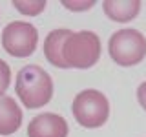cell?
Masks as SVG:
<instances>
[{
    "mask_svg": "<svg viewBox=\"0 0 146 137\" xmlns=\"http://www.w3.org/2000/svg\"><path fill=\"white\" fill-rule=\"evenodd\" d=\"M15 90L26 108H42L53 97V80L40 66L29 64L17 73Z\"/></svg>",
    "mask_w": 146,
    "mask_h": 137,
    "instance_id": "obj_1",
    "label": "cell"
},
{
    "mask_svg": "<svg viewBox=\"0 0 146 137\" xmlns=\"http://www.w3.org/2000/svg\"><path fill=\"white\" fill-rule=\"evenodd\" d=\"M108 51L111 61L119 66H135L146 57V37L131 27L119 29L110 37Z\"/></svg>",
    "mask_w": 146,
    "mask_h": 137,
    "instance_id": "obj_2",
    "label": "cell"
},
{
    "mask_svg": "<svg viewBox=\"0 0 146 137\" xmlns=\"http://www.w3.org/2000/svg\"><path fill=\"white\" fill-rule=\"evenodd\" d=\"M64 61L68 68L88 70L100 59V39L93 31H77L64 44Z\"/></svg>",
    "mask_w": 146,
    "mask_h": 137,
    "instance_id": "obj_3",
    "label": "cell"
},
{
    "mask_svg": "<svg viewBox=\"0 0 146 137\" xmlns=\"http://www.w3.org/2000/svg\"><path fill=\"white\" fill-rule=\"evenodd\" d=\"M73 117L84 128H100L110 117V102L99 90H82L71 104Z\"/></svg>",
    "mask_w": 146,
    "mask_h": 137,
    "instance_id": "obj_4",
    "label": "cell"
},
{
    "mask_svg": "<svg viewBox=\"0 0 146 137\" xmlns=\"http://www.w3.org/2000/svg\"><path fill=\"white\" fill-rule=\"evenodd\" d=\"M38 42V31L35 26L22 20H15L7 24L2 31V46L13 57L24 59L33 55Z\"/></svg>",
    "mask_w": 146,
    "mask_h": 137,
    "instance_id": "obj_5",
    "label": "cell"
},
{
    "mask_svg": "<svg viewBox=\"0 0 146 137\" xmlns=\"http://www.w3.org/2000/svg\"><path fill=\"white\" fill-rule=\"evenodd\" d=\"M68 122L58 113H40L27 124V137H68Z\"/></svg>",
    "mask_w": 146,
    "mask_h": 137,
    "instance_id": "obj_6",
    "label": "cell"
},
{
    "mask_svg": "<svg viewBox=\"0 0 146 137\" xmlns=\"http://www.w3.org/2000/svg\"><path fill=\"white\" fill-rule=\"evenodd\" d=\"M73 31L70 29H53L51 33L46 37L44 40V55L46 59H48L49 64H53V66L57 68H68L66 61H64V44H66V40L71 37Z\"/></svg>",
    "mask_w": 146,
    "mask_h": 137,
    "instance_id": "obj_7",
    "label": "cell"
},
{
    "mask_svg": "<svg viewBox=\"0 0 146 137\" xmlns=\"http://www.w3.org/2000/svg\"><path fill=\"white\" fill-rule=\"evenodd\" d=\"M22 124V110L9 95L0 97V135H11Z\"/></svg>",
    "mask_w": 146,
    "mask_h": 137,
    "instance_id": "obj_8",
    "label": "cell"
},
{
    "mask_svg": "<svg viewBox=\"0 0 146 137\" xmlns=\"http://www.w3.org/2000/svg\"><path fill=\"white\" fill-rule=\"evenodd\" d=\"M102 6L106 17L115 22H121V24L133 20L141 11L139 0H106Z\"/></svg>",
    "mask_w": 146,
    "mask_h": 137,
    "instance_id": "obj_9",
    "label": "cell"
},
{
    "mask_svg": "<svg viewBox=\"0 0 146 137\" xmlns=\"http://www.w3.org/2000/svg\"><path fill=\"white\" fill-rule=\"evenodd\" d=\"M13 6H15L20 13L27 15V17H36L40 11H44L46 2H44V0H35V2H22V0H15Z\"/></svg>",
    "mask_w": 146,
    "mask_h": 137,
    "instance_id": "obj_10",
    "label": "cell"
},
{
    "mask_svg": "<svg viewBox=\"0 0 146 137\" xmlns=\"http://www.w3.org/2000/svg\"><path fill=\"white\" fill-rule=\"evenodd\" d=\"M9 84H11V68L7 66V62L0 59V97L6 93Z\"/></svg>",
    "mask_w": 146,
    "mask_h": 137,
    "instance_id": "obj_11",
    "label": "cell"
},
{
    "mask_svg": "<svg viewBox=\"0 0 146 137\" xmlns=\"http://www.w3.org/2000/svg\"><path fill=\"white\" fill-rule=\"evenodd\" d=\"M66 7H70V9H73V11H86V9H90V7H93L95 6V2L91 0V2H62Z\"/></svg>",
    "mask_w": 146,
    "mask_h": 137,
    "instance_id": "obj_12",
    "label": "cell"
},
{
    "mask_svg": "<svg viewBox=\"0 0 146 137\" xmlns=\"http://www.w3.org/2000/svg\"><path fill=\"white\" fill-rule=\"evenodd\" d=\"M137 99H139V104L146 110V82H143L137 88Z\"/></svg>",
    "mask_w": 146,
    "mask_h": 137,
    "instance_id": "obj_13",
    "label": "cell"
}]
</instances>
